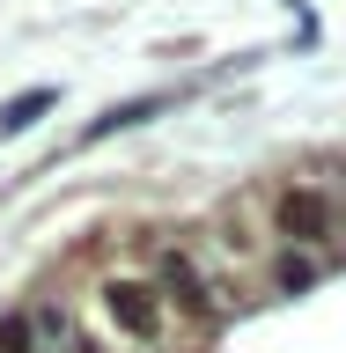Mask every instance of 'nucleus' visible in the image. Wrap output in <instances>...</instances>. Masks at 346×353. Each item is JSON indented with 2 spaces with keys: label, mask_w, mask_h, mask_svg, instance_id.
Masks as SVG:
<instances>
[{
  "label": "nucleus",
  "mask_w": 346,
  "mask_h": 353,
  "mask_svg": "<svg viewBox=\"0 0 346 353\" xmlns=\"http://www.w3.org/2000/svg\"><path fill=\"white\" fill-rule=\"evenodd\" d=\"M104 309H110V324L133 331V339H155V331H162V302H155V287H140V280H110Z\"/></svg>",
  "instance_id": "f257e3e1"
},
{
  "label": "nucleus",
  "mask_w": 346,
  "mask_h": 353,
  "mask_svg": "<svg viewBox=\"0 0 346 353\" xmlns=\"http://www.w3.org/2000/svg\"><path fill=\"white\" fill-rule=\"evenodd\" d=\"M280 228H287V236H325V228H331V199L325 192H287L280 199Z\"/></svg>",
  "instance_id": "f03ea898"
},
{
  "label": "nucleus",
  "mask_w": 346,
  "mask_h": 353,
  "mask_svg": "<svg viewBox=\"0 0 346 353\" xmlns=\"http://www.w3.org/2000/svg\"><path fill=\"white\" fill-rule=\"evenodd\" d=\"M44 103H52V88H22L15 103L0 110V132H22V125H37V110H44Z\"/></svg>",
  "instance_id": "7ed1b4c3"
},
{
  "label": "nucleus",
  "mask_w": 346,
  "mask_h": 353,
  "mask_svg": "<svg viewBox=\"0 0 346 353\" xmlns=\"http://www.w3.org/2000/svg\"><path fill=\"white\" fill-rule=\"evenodd\" d=\"M309 280H317V265H309V258H280V294H302Z\"/></svg>",
  "instance_id": "20e7f679"
},
{
  "label": "nucleus",
  "mask_w": 346,
  "mask_h": 353,
  "mask_svg": "<svg viewBox=\"0 0 346 353\" xmlns=\"http://www.w3.org/2000/svg\"><path fill=\"white\" fill-rule=\"evenodd\" d=\"M0 353H30V316H8L0 324Z\"/></svg>",
  "instance_id": "39448f33"
}]
</instances>
